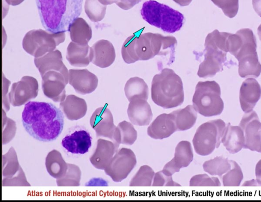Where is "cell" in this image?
<instances>
[{
  "label": "cell",
  "mask_w": 261,
  "mask_h": 202,
  "mask_svg": "<svg viewBox=\"0 0 261 202\" xmlns=\"http://www.w3.org/2000/svg\"><path fill=\"white\" fill-rule=\"evenodd\" d=\"M26 131L35 139L44 142L56 140L64 124L63 113L51 103L29 101L22 113Z\"/></svg>",
  "instance_id": "6da1fadb"
},
{
  "label": "cell",
  "mask_w": 261,
  "mask_h": 202,
  "mask_svg": "<svg viewBox=\"0 0 261 202\" xmlns=\"http://www.w3.org/2000/svg\"><path fill=\"white\" fill-rule=\"evenodd\" d=\"M177 44L176 39L171 36H164L150 32L132 35L127 37L121 48V55L127 64L138 61H147L155 56H163L168 65L175 60V49Z\"/></svg>",
  "instance_id": "7a4b0ae2"
},
{
  "label": "cell",
  "mask_w": 261,
  "mask_h": 202,
  "mask_svg": "<svg viewBox=\"0 0 261 202\" xmlns=\"http://www.w3.org/2000/svg\"><path fill=\"white\" fill-rule=\"evenodd\" d=\"M40 20L53 33L65 32L80 15L83 0H36Z\"/></svg>",
  "instance_id": "3957f363"
},
{
  "label": "cell",
  "mask_w": 261,
  "mask_h": 202,
  "mask_svg": "<svg viewBox=\"0 0 261 202\" xmlns=\"http://www.w3.org/2000/svg\"><path fill=\"white\" fill-rule=\"evenodd\" d=\"M151 97L155 104L165 109L181 105L185 98L181 78L171 69H162L152 78Z\"/></svg>",
  "instance_id": "277c9868"
},
{
  "label": "cell",
  "mask_w": 261,
  "mask_h": 202,
  "mask_svg": "<svg viewBox=\"0 0 261 202\" xmlns=\"http://www.w3.org/2000/svg\"><path fill=\"white\" fill-rule=\"evenodd\" d=\"M140 13L143 19L148 23L168 33L179 31L184 22L181 13L154 0L143 3Z\"/></svg>",
  "instance_id": "5b68a950"
},
{
  "label": "cell",
  "mask_w": 261,
  "mask_h": 202,
  "mask_svg": "<svg viewBox=\"0 0 261 202\" xmlns=\"http://www.w3.org/2000/svg\"><path fill=\"white\" fill-rule=\"evenodd\" d=\"M192 103L196 111L204 117L220 115L224 105L219 84L214 80L199 81L195 87Z\"/></svg>",
  "instance_id": "8992f818"
},
{
  "label": "cell",
  "mask_w": 261,
  "mask_h": 202,
  "mask_svg": "<svg viewBox=\"0 0 261 202\" xmlns=\"http://www.w3.org/2000/svg\"><path fill=\"white\" fill-rule=\"evenodd\" d=\"M226 124L221 119H216L200 125L192 140L195 152L199 155L205 156L218 148Z\"/></svg>",
  "instance_id": "52a82bcc"
},
{
  "label": "cell",
  "mask_w": 261,
  "mask_h": 202,
  "mask_svg": "<svg viewBox=\"0 0 261 202\" xmlns=\"http://www.w3.org/2000/svg\"><path fill=\"white\" fill-rule=\"evenodd\" d=\"M65 39V32L53 33L34 29L25 34L22 44L25 52L35 57H39L55 50L56 46Z\"/></svg>",
  "instance_id": "ba28073f"
},
{
  "label": "cell",
  "mask_w": 261,
  "mask_h": 202,
  "mask_svg": "<svg viewBox=\"0 0 261 202\" xmlns=\"http://www.w3.org/2000/svg\"><path fill=\"white\" fill-rule=\"evenodd\" d=\"M136 164L134 152L130 149L122 148L115 154L104 170L113 181L120 182L127 178Z\"/></svg>",
  "instance_id": "9c48e42d"
},
{
  "label": "cell",
  "mask_w": 261,
  "mask_h": 202,
  "mask_svg": "<svg viewBox=\"0 0 261 202\" xmlns=\"http://www.w3.org/2000/svg\"><path fill=\"white\" fill-rule=\"evenodd\" d=\"M41 76L42 89L45 96L55 102H61L66 98L65 86L68 83V73L49 70Z\"/></svg>",
  "instance_id": "30bf717a"
},
{
  "label": "cell",
  "mask_w": 261,
  "mask_h": 202,
  "mask_svg": "<svg viewBox=\"0 0 261 202\" xmlns=\"http://www.w3.org/2000/svg\"><path fill=\"white\" fill-rule=\"evenodd\" d=\"M239 126L245 136L244 149L261 153V122L253 110L243 116Z\"/></svg>",
  "instance_id": "8fae6325"
},
{
  "label": "cell",
  "mask_w": 261,
  "mask_h": 202,
  "mask_svg": "<svg viewBox=\"0 0 261 202\" xmlns=\"http://www.w3.org/2000/svg\"><path fill=\"white\" fill-rule=\"evenodd\" d=\"M38 93L37 79L30 76H24L20 80L12 84L8 95L9 101L13 106H19L36 98Z\"/></svg>",
  "instance_id": "7c38bea8"
},
{
  "label": "cell",
  "mask_w": 261,
  "mask_h": 202,
  "mask_svg": "<svg viewBox=\"0 0 261 202\" xmlns=\"http://www.w3.org/2000/svg\"><path fill=\"white\" fill-rule=\"evenodd\" d=\"M204 47V59L199 66L197 75L200 78H206L223 71V65L227 62V53L211 47Z\"/></svg>",
  "instance_id": "4fadbf2b"
},
{
  "label": "cell",
  "mask_w": 261,
  "mask_h": 202,
  "mask_svg": "<svg viewBox=\"0 0 261 202\" xmlns=\"http://www.w3.org/2000/svg\"><path fill=\"white\" fill-rule=\"evenodd\" d=\"M90 123L97 137H107L113 140L116 126L114 124L113 114L106 107H100L92 113Z\"/></svg>",
  "instance_id": "5bb4252c"
},
{
  "label": "cell",
  "mask_w": 261,
  "mask_h": 202,
  "mask_svg": "<svg viewBox=\"0 0 261 202\" xmlns=\"http://www.w3.org/2000/svg\"><path fill=\"white\" fill-rule=\"evenodd\" d=\"M98 82L97 76L86 69L68 71V83L80 94L92 93L96 89Z\"/></svg>",
  "instance_id": "9a60e30c"
},
{
  "label": "cell",
  "mask_w": 261,
  "mask_h": 202,
  "mask_svg": "<svg viewBox=\"0 0 261 202\" xmlns=\"http://www.w3.org/2000/svg\"><path fill=\"white\" fill-rule=\"evenodd\" d=\"M260 97L261 87L255 79L248 78L243 82L240 89L239 100L243 112L253 110Z\"/></svg>",
  "instance_id": "2e32d148"
},
{
  "label": "cell",
  "mask_w": 261,
  "mask_h": 202,
  "mask_svg": "<svg viewBox=\"0 0 261 202\" xmlns=\"http://www.w3.org/2000/svg\"><path fill=\"white\" fill-rule=\"evenodd\" d=\"M177 131L173 116L169 113L158 116L147 128L148 135L154 139H163Z\"/></svg>",
  "instance_id": "e0dca14e"
},
{
  "label": "cell",
  "mask_w": 261,
  "mask_h": 202,
  "mask_svg": "<svg viewBox=\"0 0 261 202\" xmlns=\"http://www.w3.org/2000/svg\"><path fill=\"white\" fill-rule=\"evenodd\" d=\"M127 113L131 123L138 126L148 125L153 117L150 105L147 100L142 99L130 101Z\"/></svg>",
  "instance_id": "ac0fdd59"
},
{
  "label": "cell",
  "mask_w": 261,
  "mask_h": 202,
  "mask_svg": "<svg viewBox=\"0 0 261 202\" xmlns=\"http://www.w3.org/2000/svg\"><path fill=\"white\" fill-rule=\"evenodd\" d=\"M118 147L113 141L98 139L95 151L90 158L91 163L96 168L104 170L117 152Z\"/></svg>",
  "instance_id": "d6986e66"
},
{
  "label": "cell",
  "mask_w": 261,
  "mask_h": 202,
  "mask_svg": "<svg viewBox=\"0 0 261 202\" xmlns=\"http://www.w3.org/2000/svg\"><path fill=\"white\" fill-rule=\"evenodd\" d=\"M91 141L92 137L88 131L80 130L64 137L62 140V145L69 153L84 154L89 151Z\"/></svg>",
  "instance_id": "ffe728a7"
},
{
  "label": "cell",
  "mask_w": 261,
  "mask_h": 202,
  "mask_svg": "<svg viewBox=\"0 0 261 202\" xmlns=\"http://www.w3.org/2000/svg\"><path fill=\"white\" fill-rule=\"evenodd\" d=\"M93 52L91 61L94 65L105 68L111 66L114 62L116 53L112 43L107 40L101 39L96 42L92 46Z\"/></svg>",
  "instance_id": "44dd1931"
},
{
  "label": "cell",
  "mask_w": 261,
  "mask_h": 202,
  "mask_svg": "<svg viewBox=\"0 0 261 202\" xmlns=\"http://www.w3.org/2000/svg\"><path fill=\"white\" fill-rule=\"evenodd\" d=\"M93 52L89 45H81L73 42L68 44L66 50V59L72 66L86 67L92 61Z\"/></svg>",
  "instance_id": "7402d4cb"
},
{
  "label": "cell",
  "mask_w": 261,
  "mask_h": 202,
  "mask_svg": "<svg viewBox=\"0 0 261 202\" xmlns=\"http://www.w3.org/2000/svg\"><path fill=\"white\" fill-rule=\"evenodd\" d=\"M221 143L230 154H236L244 148L245 136L242 129L238 125L227 123L224 129Z\"/></svg>",
  "instance_id": "603a6c76"
},
{
  "label": "cell",
  "mask_w": 261,
  "mask_h": 202,
  "mask_svg": "<svg viewBox=\"0 0 261 202\" xmlns=\"http://www.w3.org/2000/svg\"><path fill=\"white\" fill-rule=\"evenodd\" d=\"M60 109L68 120L75 121L85 116L87 105L84 99L74 95H69L60 102Z\"/></svg>",
  "instance_id": "cb8c5ba5"
},
{
  "label": "cell",
  "mask_w": 261,
  "mask_h": 202,
  "mask_svg": "<svg viewBox=\"0 0 261 202\" xmlns=\"http://www.w3.org/2000/svg\"><path fill=\"white\" fill-rule=\"evenodd\" d=\"M34 64L41 76L49 70L68 73L67 68L63 62L61 52L59 50L48 52L41 57H35Z\"/></svg>",
  "instance_id": "d4e9b609"
},
{
  "label": "cell",
  "mask_w": 261,
  "mask_h": 202,
  "mask_svg": "<svg viewBox=\"0 0 261 202\" xmlns=\"http://www.w3.org/2000/svg\"><path fill=\"white\" fill-rule=\"evenodd\" d=\"M238 72L242 78H257L261 73V64L256 51L244 55L238 59Z\"/></svg>",
  "instance_id": "484cf974"
},
{
  "label": "cell",
  "mask_w": 261,
  "mask_h": 202,
  "mask_svg": "<svg viewBox=\"0 0 261 202\" xmlns=\"http://www.w3.org/2000/svg\"><path fill=\"white\" fill-rule=\"evenodd\" d=\"M68 31L71 41L81 45L87 44L92 38L91 27L81 17L75 18L69 26Z\"/></svg>",
  "instance_id": "4316f807"
},
{
  "label": "cell",
  "mask_w": 261,
  "mask_h": 202,
  "mask_svg": "<svg viewBox=\"0 0 261 202\" xmlns=\"http://www.w3.org/2000/svg\"><path fill=\"white\" fill-rule=\"evenodd\" d=\"M174 118L177 131L188 130L195 124L197 119V112L193 105L178 109L171 112Z\"/></svg>",
  "instance_id": "83f0119b"
},
{
  "label": "cell",
  "mask_w": 261,
  "mask_h": 202,
  "mask_svg": "<svg viewBox=\"0 0 261 202\" xmlns=\"http://www.w3.org/2000/svg\"><path fill=\"white\" fill-rule=\"evenodd\" d=\"M45 164L49 175L56 179L64 176L67 170V163L57 150H53L47 154Z\"/></svg>",
  "instance_id": "f1b7e54d"
},
{
  "label": "cell",
  "mask_w": 261,
  "mask_h": 202,
  "mask_svg": "<svg viewBox=\"0 0 261 202\" xmlns=\"http://www.w3.org/2000/svg\"><path fill=\"white\" fill-rule=\"evenodd\" d=\"M124 90L129 102L137 99L148 100V86L141 78L137 76L130 78L126 81Z\"/></svg>",
  "instance_id": "f546056e"
},
{
  "label": "cell",
  "mask_w": 261,
  "mask_h": 202,
  "mask_svg": "<svg viewBox=\"0 0 261 202\" xmlns=\"http://www.w3.org/2000/svg\"><path fill=\"white\" fill-rule=\"evenodd\" d=\"M133 125L126 121L120 122L116 127L112 141L118 147L120 144L133 145L137 139L138 134Z\"/></svg>",
  "instance_id": "4dcf8cb0"
},
{
  "label": "cell",
  "mask_w": 261,
  "mask_h": 202,
  "mask_svg": "<svg viewBox=\"0 0 261 202\" xmlns=\"http://www.w3.org/2000/svg\"><path fill=\"white\" fill-rule=\"evenodd\" d=\"M194 158L193 148L191 143L182 140L178 143L175 149L174 156L172 159L177 166L181 168L188 166Z\"/></svg>",
  "instance_id": "1f68e13d"
},
{
  "label": "cell",
  "mask_w": 261,
  "mask_h": 202,
  "mask_svg": "<svg viewBox=\"0 0 261 202\" xmlns=\"http://www.w3.org/2000/svg\"><path fill=\"white\" fill-rule=\"evenodd\" d=\"M202 167L204 171L210 175L221 177L230 169L231 164L230 160L221 156L205 161Z\"/></svg>",
  "instance_id": "d6a6232c"
},
{
  "label": "cell",
  "mask_w": 261,
  "mask_h": 202,
  "mask_svg": "<svg viewBox=\"0 0 261 202\" xmlns=\"http://www.w3.org/2000/svg\"><path fill=\"white\" fill-rule=\"evenodd\" d=\"M20 167L16 153L12 147L2 156L3 178H9L14 176L18 172Z\"/></svg>",
  "instance_id": "836d02e7"
},
{
  "label": "cell",
  "mask_w": 261,
  "mask_h": 202,
  "mask_svg": "<svg viewBox=\"0 0 261 202\" xmlns=\"http://www.w3.org/2000/svg\"><path fill=\"white\" fill-rule=\"evenodd\" d=\"M155 172L147 165L141 166L129 182L130 186H150L152 185Z\"/></svg>",
  "instance_id": "e575fe53"
},
{
  "label": "cell",
  "mask_w": 261,
  "mask_h": 202,
  "mask_svg": "<svg viewBox=\"0 0 261 202\" xmlns=\"http://www.w3.org/2000/svg\"><path fill=\"white\" fill-rule=\"evenodd\" d=\"M231 167L225 174L221 177L222 184L224 186H239L244 176L242 170L238 163L230 160Z\"/></svg>",
  "instance_id": "d590c367"
},
{
  "label": "cell",
  "mask_w": 261,
  "mask_h": 202,
  "mask_svg": "<svg viewBox=\"0 0 261 202\" xmlns=\"http://www.w3.org/2000/svg\"><path fill=\"white\" fill-rule=\"evenodd\" d=\"M68 168L64 176L57 179L56 183L59 186H79L81 178V171L75 164L67 163Z\"/></svg>",
  "instance_id": "8d00e7d4"
},
{
  "label": "cell",
  "mask_w": 261,
  "mask_h": 202,
  "mask_svg": "<svg viewBox=\"0 0 261 202\" xmlns=\"http://www.w3.org/2000/svg\"><path fill=\"white\" fill-rule=\"evenodd\" d=\"M85 11L91 21L97 22L104 18L107 6L100 3L98 0H86Z\"/></svg>",
  "instance_id": "74e56055"
},
{
  "label": "cell",
  "mask_w": 261,
  "mask_h": 202,
  "mask_svg": "<svg viewBox=\"0 0 261 202\" xmlns=\"http://www.w3.org/2000/svg\"><path fill=\"white\" fill-rule=\"evenodd\" d=\"M190 186H220L219 179L216 177H210L207 174H198L193 176L189 182Z\"/></svg>",
  "instance_id": "f35d334b"
},
{
  "label": "cell",
  "mask_w": 261,
  "mask_h": 202,
  "mask_svg": "<svg viewBox=\"0 0 261 202\" xmlns=\"http://www.w3.org/2000/svg\"><path fill=\"white\" fill-rule=\"evenodd\" d=\"M2 119V142L5 145L10 142L14 137L16 127L15 122L11 119L7 118L5 112H3Z\"/></svg>",
  "instance_id": "ab89813d"
},
{
  "label": "cell",
  "mask_w": 261,
  "mask_h": 202,
  "mask_svg": "<svg viewBox=\"0 0 261 202\" xmlns=\"http://www.w3.org/2000/svg\"><path fill=\"white\" fill-rule=\"evenodd\" d=\"M218 8L221 9L224 14L229 18H233L237 14L239 10V0H211Z\"/></svg>",
  "instance_id": "60d3db41"
},
{
  "label": "cell",
  "mask_w": 261,
  "mask_h": 202,
  "mask_svg": "<svg viewBox=\"0 0 261 202\" xmlns=\"http://www.w3.org/2000/svg\"><path fill=\"white\" fill-rule=\"evenodd\" d=\"M152 186H180L178 183L173 181L172 176H168L165 174L162 170L155 173Z\"/></svg>",
  "instance_id": "b9f144b4"
},
{
  "label": "cell",
  "mask_w": 261,
  "mask_h": 202,
  "mask_svg": "<svg viewBox=\"0 0 261 202\" xmlns=\"http://www.w3.org/2000/svg\"><path fill=\"white\" fill-rule=\"evenodd\" d=\"M3 186H31L27 181L25 174L20 167L18 172L14 176L9 178H3Z\"/></svg>",
  "instance_id": "7bdbcfd3"
},
{
  "label": "cell",
  "mask_w": 261,
  "mask_h": 202,
  "mask_svg": "<svg viewBox=\"0 0 261 202\" xmlns=\"http://www.w3.org/2000/svg\"><path fill=\"white\" fill-rule=\"evenodd\" d=\"M10 81L6 79L4 76H3V93H2V102L3 109L7 112L10 109V101L9 96H7V92Z\"/></svg>",
  "instance_id": "ee69618b"
},
{
  "label": "cell",
  "mask_w": 261,
  "mask_h": 202,
  "mask_svg": "<svg viewBox=\"0 0 261 202\" xmlns=\"http://www.w3.org/2000/svg\"><path fill=\"white\" fill-rule=\"evenodd\" d=\"M180 169L177 166L172 159L167 162L162 170L168 176H172L175 172H178Z\"/></svg>",
  "instance_id": "f6af8a7d"
},
{
  "label": "cell",
  "mask_w": 261,
  "mask_h": 202,
  "mask_svg": "<svg viewBox=\"0 0 261 202\" xmlns=\"http://www.w3.org/2000/svg\"><path fill=\"white\" fill-rule=\"evenodd\" d=\"M142 0H121L116 5L121 9L127 10L139 3Z\"/></svg>",
  "instance_id": "bcb514c9"
},
{
  "label": "cell",
  "mask_w": 261,
  "mask_h": 202,
  "mask_svg": "<svg viewBox=\"0 0 261 202\" xmlns=\"http://www.w3.org/2000/svg\"><path fill=\"white\" fill-rule=\"evenodd\" d=\"M255 174L257 186H261V159L257 162L255 165Z\"/></svg>",
  "instance_id": "7dc6e473"
},
{
  "label": "cell",
  "mask_w": 261,
  "mask_h": 202,
  "mask_svg": "<svg viewBox=\"0 0 261 202\" xmlns=\"http://www.w3.org/2000/svg\"><path fill=\"white\" fill-rule=\"evenodd\" d=\"M252 4L255 12L261 17V0H252Z\"/></svg>",
  "instance_id": "c3c4849f"
},
{
  "label": "cell",
  "mask_w": 261,
  "mask_h": 202,
  "mask_svg": "<svg viewBox=\"0 0 261 202\" xmlns=\"http://www.w3.org/2000/svg\"><path fill=\"white\" fill-rule=\"evenodd\" d=\"M175 3H177L180 6H188L192 2V0H173Z\"/></svg>",
  "instance_id": "681fc988"
},
{
  "label": "cell",
  "mask_w": 261,
  "mask_h": 202,
  "mask_svg": "<svg viewBox=\"0 0 261 202\" xmlns=\"http://www.w3.org/2000/svg\"><path fill=\"white\" fill-rule=\"evenodd\" d=\"M100 3L104 5H111L113 3L116 4L119 3L121 0H98Z\"/></svg>",
  "instance_id": "f907efd6"
},
{
  "label": "cell",
  "mask_w": 261,
  "mask_h": 202,
  "mask_svg": "<svg viewBox=\"0 0 261 202\" xmlns=\"http://www.w3.org/2000/svg\"><path fill=\"white\" fill-rule=\"evenodd\" d=\"M5 2L10 5L17 6L21 4L24 0H5Z\"/></svg>",
  "instance_id": "816d5d0a"
},
{
  "label": "cell",
  "mask_w": 261,
  "mask_h": 202,
  "mask_svg": "<svg viewBox=\"0 0 261 202\" xmlns=\"http://www.w3.org/2000/svg\"><path fill=\"white\" fill-rule=\"evenodd\" d=\"M257 34L259 37V40L261 41V24L257 28Z\"/></svg>",
  "instance_id": "f5cc1de1"
}]
</instances>
